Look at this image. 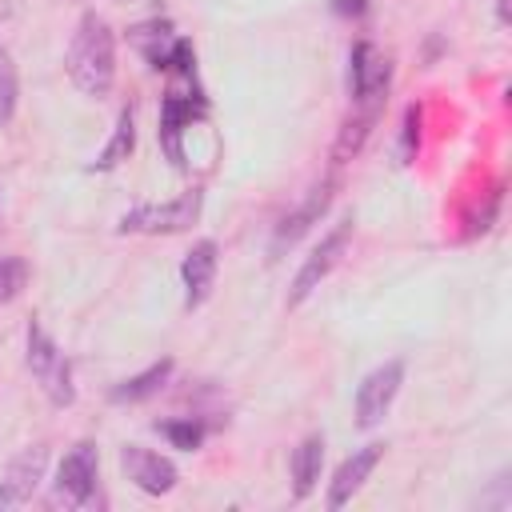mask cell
Listing matches in <instances>:
<instances>
[{
	"label": "cell",
	"instance_id": "cell-1",
	"mask_svg": "<svg viewBox=\"0 0 512 512\" xmlns=\"http://www.w3.org/2000/svg\"><path fill=\"white\" fill-rule=\"evenodd\" d=\"M64 68H68V80L76 84V92L100 100L112 92V80H116V36L108 28L104 16L96 12H84L76 32H72V44H68V56H64Z\"/></svg>",
	"mask_w": 512,
	"mask_h": 512
},
{
	"label": "cell",
	"instance_id": "cell-2",
	"mask_svg": "<svg viewBox=\"0 0 512 512\" xmlns=\"http://www.w3.org/2000/svg\"><path fill=\"white\" fill-rule=\"evenodd\" d=\"M200 208H204V192L192 188L176 200H164V204H136L120 216L116 232H132V236H172V232H188L196 220H200Z\"/></svg>",
	"mask_w": 512,
	"mask_h": 512
},
{
	"label": "cell",
	"instance_id": "cell-3",
	"mask_svg": "<svg viewBox=\"0 0 512 512\" xmlns=\"http://www.w3.org/2000/svg\"><path fill=\"white\" fill-rule=\"evenodd\" d=\"M28 368L36 376V384L44 388V396L56 404V408H68L76 400V384H72V364L68 356L60 352V344L32 320L28 324Z\"/></svg>",
	"mask_w": 512,
	"mask_h": 512
},
{
	"label": "cell",
	"instance_id": "cell-4",
	"mask_svg": "<svg viewBox=\"0 0 512 512\" xmlns=\"http://www.w3.org/2000/svg\"><path fill=\"white\" fill-rule=\"evenodd\" d=\"M352 232H356V224H352V216L348 220H340L332 232H324L320 236V244L304 256V264H300V272L292 276V288H288V308H300L328 276H332V268L340 264V256H344V248L352 244Z\"/></svg>",
	"mask_w": 512,
	"mask_h": 512
},
{
	"label": "cell",
	"instance_id": "cell-5",
	"mask_svg": "<svg viewBox=\"0 0 512 512\" xmlns=\"http://www.w3.org/2000/svg\"><path fill=\"white\" fill-rule=\"evenodd\" d=\"M400 384H404V360H384L380 368H372L356 388V424L376 428L388 416Z\"/></svg>",
	"mask_w": 512,
	"mask_h": 512
},
{
	"label": "cell",
	"instance_id": "cell-6",
	"mask_svg": "<svg viewBox=\"0 0 512 512\" xmlns=\"http://www.w3.org/2000/svg\"><path fill=\"white\" fill-rule=\"evenodd\" d=\"M100 472V456H96V444H76L64 460H60V468H56V496L64 500V504H72V508H88L92 500H96V476Z\"/></svg>",
	"mask_w": 512,
	"mask_h": 512
},
{
	"label": "cell",
	"instance_id": "cell-7",
	"mask_svg": "<svg viewBox=\"0 0 512 512\" xmlns=\"http://www.w3.org/2000/svg\"><path fill=\"white\" fill-rule=\"evenodd\" d=\"M44 468H48V448L44 444H32V448L16 452L8 460V468L0 472V512L28 504L36 496L40 480H44Z\"/></svg>",
	"mask_w": 512,
	"mask_h": 512
},
{
	"label": "cell",
	"instance_id": "cell-8",
	"mask_svg": "<svg viewBox=\"0 0 512 512\" xmlns=\"http://www.w3.org/2000/svg\"><path fill=\"white\" fill-rule=\"evenodd\" d=\"M388 76L392 64L380 56V48L372 40H356L348 52V84H352V100H384L388 92Z\"/></svg>",
	"mask_w": 512,
	"mask_h": 512
},
{
	"label": "cell",
	"instance_id": "cell-9",
	"mask_svg": "<svg viewBox=\"0 0 512 512\" xmlns=\"http://www.w3.org/2000/svg\"><path fill=\"white\" fill-rule=\"evenodd\" d=\"M120 468L148 496H164V492L176 488V464L168 456H160V452L140 448V444H124L120 448Z\"/></svg>",
	"mask_w": 512,
	"mask_h": 512
},
{
	"label": "cell",
	"instance_id": "cell-10",
	"mask_svg": "<svg viewBox=\"0 0 512 512\" xmlns=\"http://www.w3.org/2000/svg\"><path fill=\"white\" fill-rule=\"evenodd\" d=\"M332 192H336V180H320L280 224H276V232H272V252H284V248H292L312 224H320V216L328 212V204H332Z\"/></svg>",
	"mask_w": 512,
	"mask_h": 512
},
{
	"label": "cell",
	"instance_id": "cell-11",
	"mask_svg": "<svg viewBox=\"0 0 512 512\" xmlns=\"http://www.w3.org/2000/svg\"><path fill=\"white\" fill-rule=\"evenodd\" d=\"M384 448H388V444L372 440V444H364V448H356L352 456L340 460V468H336V476H332V484H328V508H332V512L344 508V504L364 488V480L372 476V468L384 460Z\"/></svg>",
	"mask_w": 512,
	"mask_h": 512
},
{
	"label": "cell",
	"instance_id": "cell-12",
	"mask_svg": "<svg viewBox=\"0 0 512 512\" xmlns=\"http://www.w3.org/2000/svg\"><path fill=\"white\" fill-rule=\"evenodd\" d=\"M216 264H220V248L216 240H196L188 248V256L180 260V280H184V308H200L212 292L216 280Z\"/></svg>",
	"mask_w": 512,
	"mask_h": 512
},
{
	"label": "cell",
	"instance_id": "cell-13",
	"mask_svg": "<svg viewBox=\"0 0 512 512\" xmlns=\"http://www.w3.org/2000/svg\"><path fill=\"white\" fill-rule=\"evenodd\" d=\"M192 116H204V104L196 100H188V96H180V92H168L164 96V108H160V144H164V152H168V160L176 164V168H184L188 160H184V124L192 120Z\"/></svg>",
	"mask_w": 512,
	"mask_h": 512
},
{
	"label": "cell",
	"instance_id": "cell-14",
	"mask_svg": "<svg viewBox=\"0 0 512 512\" xmlns=\"http://www.w3.org/2000/svg\"><path fill=\"white\" fill-rule=\"evenodd\" d=\"M356 104H364V108H360L356 116H348L344 128H340V136H336V148H332V160H336V164H348V160L364 148V140H368V132L376 128L380 108H384V100H356Z\"/></svg>",
	"mask_w": 512,
	"mask_h": 512
},
{
	"label": "cell",
	"instance_id": "cell-15",
	"mask_svg": "<svg viewBox=\"0 0 512 512\" xmlns=\"http://www.w3.org/2000/svg\"><path fill=\"white\" fill-rule=\"evenodd\" d=\"M172 360L164 356V360H156V364H148L144 372H136V376H128V380H120V384H112V392H108V400L112 404H140V400H148V396H156L168 380H172Z\"/></svg>",
	"mask_w": 512,
	"mask_h": 512
},
{
	"label": "cell",
	"instance_id": "cell-16",
	"mask_svg": "<svg viewBox=\"0 0 512 512\" xmlns=\"http://www.w3.org/2000/svg\"><path fill=\"white\" fill-rule=\"evenodd\" d=\"M320 468H324V436L312 432V436H304V440L296 444V452H292V496H296V500L312 496V488H316V480H320Z\"/></svg>",
	"mask_w": 512,
	"mask_h": 512
},
{
	"label": "cell",
	"instance_id": "cell-17",
	"mask_svg": "<svg viewBox=\"0 0 512 512\" xmlns=\"http://www.w3.org/2000/svg\"><path fill=\"white\" fill-rule=\"evenodd\" d=\"M132 40H136V48L144 52V60H148L152 68H168V56H172V44H176L168 20H152V24L132 28Z\"/></svg>",
	"mask_w": 512,
	"mask_h": 512
},
{
	"label": "cell",
	"instance_id": "cell-18",
	"mask_svg": "<svg viewBox=\"0 0 512 512\" xmlns=\"http://www.w3.org/2000/svg\"><path fill=\"white\" fill-rule=\"evenodd\" d=\"M136 148V120H132V108H124L120 116H116V128H112V140L104 144V152L92 160V168H100V172H108V168H116V164H124L128 160V152Z\"/></svg>",
	"mask_w": 512,
	"mask_h": 512
},
{
	"label": "cell",
	"instance_id": "cell-19",
	"mask_svg": "<svg viewBox=\"0 0 512 512\" xmlns=\"http://www.w3.org/2000/svg\"><path fill=\"white\" fill-rule=\"evenodd\" d=\"M156 432L172 444V448H184V452H192V448H200L204 444V436H208V428H204V420H196V416H180V420H160L156 424Z\"/></svg>",
	"mask_w": 512,
	"mask_h": 512
},
{
	"label": "cell",
	"instance_id": "cell-20",
	"mask_svg": "<svg viewBox=\"0 0 512 512\" xmlns=\"http://www.w3.org/2000/svg\"><path fill=\"white\" fill-rule=\"evenodd\" d=\"M16 100H20V80H16V64L12 52L0 44V128L16 116Z\"/></svg>",
	"mask_w": 512,
	"mask_h": 512
},
{
	"label": "cell",
	"instance_id": "cell-21",
	"mask_svg": "<svg viewBox=\"0 0 512 512\" xmlns=\"http://www.w3.org/2000/svg\"><path fill=\"white\" fill-rule=\"evenodd\" d=\"M24 284H28V264L20 256H0V304L16 300Z\"/></svg>",
	"mask_w": 512,
	"mask_h": 512
},
{
	"label": "cell",
	"instance_id": "cell-22",
	"mask_svg": "<svg viewBox=\"0 0 512 512\" xmlns=\"http://www.w3.org/2000/svg\"><path fill=\"white\" fill-rule=\"evenodd\" d=\"M416 148H420V108L412 104L404 112V124H400V164H412Z\"/></svg>",
	"mask_w": 512,
	"mask_h": 512
},
{
	"label": "cell",
	"instance_id": "cell-23",
	"mask_svg": "<svg viewBox=\"0 0 512 512\" xmlns=\"http://www.w3.org/2000/svg\"><path fill=\"white\" fill-rule=\"evenodd\" d=\"M368 0H332V12L336 16H364Z\"/></svg>",
	"mask_w": 512,
	"mask_h": 512
},
{
	"label": "cell",
	"instance_id": "cell-24",
	"mask_svg": "<svg viewBox=\"0 0 512 512\" xmlns=\"http://www.w3.org/2000/svg\"><path fill=\"white\" fill-rule=\"evenodd\" d=\"M496 20L508 24V0H496Z\"/></svg>",
	"mask_w": 512,
	"mask_h": 512
}]
</instances>
